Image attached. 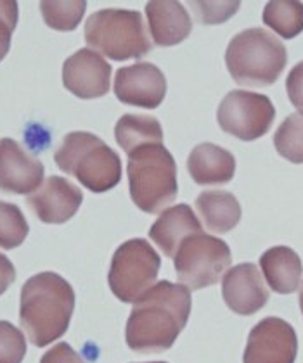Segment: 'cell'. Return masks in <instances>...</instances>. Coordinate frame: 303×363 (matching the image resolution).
I'll return each instance as SVG.
<instances>
[{
  "label": "cell",
  "instance_id": "obj_1",
  "mask_svg": "<svg viewBox=\"0 0 303 363\" xmlns=\"http://www.w3.org/2000/svg\"><path fill=\"white\" fill-rule=\"evenodd\" d=\"M191 289L160 280L133 303L125 339L137 353H163L175 345L191 315Z\"/></svg>",
  "mask_w": 303,
  "mask_h": 363
},
{
  "label": "cell",
  "instance_id": "obj_2",
  "mask_svg": "<svg viewBox=\"0 0 303 363\" xmlns=\"http://www.w3.org/2000/svg\"><path fill=\"white\" fill-rule=\"evenodd\" d=\"M75 310L72 284L56 272H42L25 282L19 301V322L37 348L66 334Z\"/></svg>",
  "mask_w": 303,
  "mask_h": 363
},
{
  "label": "cell",
  "instance_id": "obj_3",
  "mask_svg": "<svg viewBox=\"0 0 303 363\" xmlns=\"http://www.w3.org/2000/svg\"><path fill=\"white\" fill-rule=\"evenodd\" d=\"M288 62L286 45L263 28L239 31L226 50V65L232 80L241 86H270Z\"/></svg>",
  "mask_w": 303,
  "mask_h": 363
},
{
  "label": "cell",
  "instance_id": "obj_4",
  "mask_svg": "<svg viewBox=\"0 0 303 363\" xmlns=\"http://www.w3.org/2000/svg\"><path fill=\"white\" fill-rule=\"evenodd\" d=\"M128 187L141 211L156 215L170 206L179 194L177 164L163 144H145L128 154Z\"/></svg>",
  "mask_w": 303,
  "mask_h": 363
},
{
  "label": "cell",
  "instance_id": "obj_5",
  "mask_svg": "<svg viewBox=\"0 0 303 363\" xmlns=\"http://www.w3.org/2000/svg\"><path fill=\"white\" fill-rule=\"evenodd\" d=\"M54 161L65 173L80 182L90 192L111 191L121 180L120 156L89 132H72L62 139Z\"/></svg>",
  "mask_w": 303,
  "mask_h": 363
},
{
  "label": "cell",
  "instance_id": "obj_6",
  "mask_svg": "<svg viewBox=\"0 0 303 363\" xmlns=\"http://www.w3.org/2000/svg\"><path fill=\"white\" fill-rule=\"evenodd\" d=\"M85 42L113 61L143 59L153 49L143 14L127 9L94 13L85 23Z\"/></svg>",
  "mask_w": 303,
  "mask_h": 363
},
{
  "label": "cell",
  "instance_id": "obj_7",
  "mask_svg": "<svg viewBox=\"0 0 303 363\" xmlns=\"http://www.w3.org/2000/svg\"><path fill=\"white\" fill-rule=\"evenodd\" d=\"M161 258L145 239H130L115 251L108 284L121 303H136L155 286Z\"/></svg>",
  "mask_w": 303,
  "mask_h": 363
},
{
  "label": "cell",
  "instance_id": "obj_8",
  "mask_svg": "<svg viewBox=\"0 0 303 363\" xmlns=\"http://www.w3.org/2000/svg\"><path fill=\"white\" fill-rule=\"evenodd\" d=\"M173 262L180 282L187 289L198 291L219 282L231 267L232 255L226 240L199 232L182 240Z\"/></svg>",
  "mask_w": 303,
  "mask_h": 363
},
{
  "label": "cell",
  "instance_id": "obj_9",
  "mask_svg": "<svg viewBox=\"0 0 303 363\" xmlns=\"http://www.w3.org/2000/svg\"><path fill=\"white\" fill-rule=\"evenodd\" d=\"M275 118V108L269 97L250 90H232L216 109L220 128L236 139L251 142L265 135Z\"/></svg>",
  "mask_w": 303,
  "mask_h": 363
},
{
  "label": "cell",
  "instance_id": "obj_10",
  "mask_svg": "<svg viewBox=\"0 0 303 363\" xmlns=\"http://www.w3.org/2000/svg\"><path fill=\"white\" fill-rule=\"evenodd\" d=\"M297 353L293 325L282 318L267 317L250 330L243 363H294Z\"/></svg>",
  "mask_w": 303,
  "mask_h": 363
},
{
  "label": "cell",
  "instance_id": "obj_11",
  "mask_svg": "<svg viewBox=\"0 0 303 363\" xmlns=\"http://www.w3.org/2000/svg\"><path fill=\"white\" fill-rule=\"evenodd\" d=\"M115 96L128 106L156 109L167 96V78L153 62H137L116 71Z\"/></svg>",
  "mask_w": 303,
  "mask_h": 363
},
{
  "label": "cell",
  "instance_id": "obj_12",
  "mask_svg": "<svg viewBox=\"0 0 303 363\" xmlns=\"http://www.w3.org/2000/svg\"><path fill=\"white\" fill-rule=\"evenodd\" d=\"M111 66L92 49H80L62 65V84L78 99H99L109 92Z\"/></svg>",
  "mask_w": 303,
  "mask_h": 363
},
{
  "label": "cell",
  "instance_id": "obj_13",
  "mask_svg": "<svg viewBox=\"0 0 303 363\" xmlns=\"http://www.w3.org/2000/svg\"><path fill=\"white\" fill-rule=\"evenodd\" d=\"M26 203L42 223L61 225L77 215L84 194L70 180L53 175L26 197Z\"/></svg>",
  "mask_w": 303,
  "mask_h": 363
},
{
  "label": "cell",
  "instance_id": "obj_14",
  "mask_svg": "<svg viewBox=\"0 0 303 363\" xmlns=\"http://www.w3.org/2000/svg\"><path fill=\"white\" fill-rule=\"evenodd\" d=\"M43 164L13 139H0V191L31 194L43 182Z\"/></svg>",
  "mask_w": 303,
  "mask_h": 363
},
{
  "label": "cell",
  "instance_id": "obj_15",
  "mask_svg": "<svg viewBox=\"0 0 303 363\" xmlns=\"http://www.w3.org/2000/svg\"><path fill=\"white\" fill-rule=\"evenodd\" d=\"M222 296L234 313L250 317L267 305L269 289L257 265L239 263L222 279Z\"/></svg>",
  "mask_w": 303,
  "mask_h": 363
},
{
  "label": "cell",
  "instance_id": "obj_16",
  "mask_svg": "<svg viewBox=\"0 0 303 363\" xmlns=\"http://www.w3.org/2000/svg\"><path fill=\"white\" fill-rule=\"evenodd\" d=\"M203 232L202 223L198 216L187 204H177V206L168 208L158 216L149 230V239L160 247L167 258H173L177 250L186 240L189 235Z\"/></svg>",
  "mask_w": 303,
  "mask_h": 363
},
{
  "label": "cell",
  "instance_id": "obj_17",
  "mask_svg": "<svg viewBox=\"0 0 303 363\" xmlns=\"http://www.w3.org/2000/svg\"><path fill=\"white\" fill-rule=\"evenodd\" d=\"M187 172L198 185L229 184L236 173V157L220 145L203 142L189 154Z\"/></svg>",
  "mask_w": 303,
  "mask_h": 363
},
{
  "label": "cell",
  "instance_id": "obj_18",
  "mask_svg": "<svg viewBox=\"0 0 303 363\" xmlns=\"http://www.w3.org/2000/svg\"><path fill=\"white\" fill-rule=\"evenodd\" d=\"M145 14L156 45H179L191 35L192 21L180 2H149L145 6Z\"/></svg>",
  "mask_w": 303,
  "mask_h": 363
},
{
  "label": "cell",
  "instance_id": "obj_19",
  "mask_svg": "<svg viewBox=\"0 0 303 363\" xmlns=\"http://www.w3.org/2000/svg\"><path fill=\"white\" fill-rule=\"evenodd\" d=\"M260 268L274 293L291 294L300 287L302 259L288 246H274L267 250L260 258Z\"/></svg>",
  "mask_w": 303,
  "mask_h": 363
},
{
  "label": "cell",
  "instance_id": "obj_20",
  "mask_svg": "<svg viewBox=\"0 0 303 363\" xmlns=\"http://www.w3.org/2000/svg\"><path fill=\"white\" fill-rule=\"evenodd\" d=\"M196 210L204 227L215 234H227L241 220V204L227 191H204L196 197Z\"/></svg>",
  "mask_w": 303,
  "mask_h": 363
},
{
  "label": "cell",
  "instance_id": "obj_21",
  "mask_svg": "<svg viewBox=\"0 0 303 363\" xmlns=\"http://www.w3.org/2000/svg\"><path fill=\"white\" fill-rule=\"evenodd\" d=\"M115 139L125 152L145 144H163V130L155 116L148 114H125L116 121Z\"/></svg>",
  "mask_w": 303,
  "mask_h": 363
},
{
  "label": "cell",
  "instance_id": "obj_22",
  "mask_svg": "<svg viewBox=\"0 0 303 363\" xmlns=\"http://www.w3.org/2000/svg\"><path fill=\"white\" fill-rule=\"evenodd\" d=\"M262 19L279 37L291 40L303 31V4L274 0L265 6Z\"/></svg>",
  "mask_w": 303,
  "mask_h": 363
},
{
  "label": "cell",
  "instance_id": "obj_23",
  "mask_svg": "<svg viewBox=\"0 0 303 363\" xmlns=\"http://www.w3.org/2000/svg\"><path fill=\"white\" fill-rule=\"evenodd\" d=\"M274 145L279 156L294 164H303V114H290L274 133Z\"/></svg>",
  "mask_w": 303,
  "mask_h": 363
},
{
  "label": "cell",
  "instance_id": "obj_24",
  "mask_svg": "<svg viewBox=\"0 0 303 363\" xmlns=\"http://www.w3.org/2000/svg\"><path fill=\"white\" fill-rule=\"evenodd\" d=\"M87 11V2L75 0V2H40V13L43 21L49 28L56 31H73L80 25Z\"/></svg>",
  "mask_w": 303,
  "mask_h": 363
},
{
  "label": "cell",
  "instance_id": "obj_25",
  "mask_svg": "<svg viewBox=\"0 0 303 363\" xmlns=\"http://www.w3.org/2000/svg\"><path fill=\"white\" fill-rule=\"evenodd\" d=\"M28 222L25 215L13 203L0 201V247L14 250L28 238Z\"/></svg>",
  "mask_w": 303,
  "mask_h": 363
},
{
  "label": "cell",
  "instance_id": "obj_26",
  "mask_svg": "<svg viewBox=\"0 0 303 363\" xmlns=\"http://www.w3.org/2000/svg\"><path fill=\"white\" fill-rule=\"evenodd\" d=\"M25 354V334L11 322L0 320V363H23Z\"/></svg>",
  "mask_w": 303,
  "mask_h": 363
},
{
  "label": "cell",
  "instance_id": "obj_27",
  "mask_svg": "<svg viewBox=\"0 0 303 363\" xmlns=\"http://www.w3.org/2000/svg\"><path fill=\"white\" fill-rule=\"evenodd\" d=\"M203 25H220L239 11L241 2H189Z\"/></svg>",
  "mask_w": 303,
  "mask_h": 363
},
{
  "label": "cell",
  "instance_id": "obj_28",
  "mask_svg": "<svg viewBox=\"0 0 303 363\" xmlns=\"http://www.w3.org/2000/svg\"><path fill=\"white\" fill-rule=\"evenodd\" d=\"M18 2L0 0V61L7 56L11 49V38L18 25Z\"/></svg>",
  "mask_w": 303,
  "mask_h": 363
},
{
  "label": "cell",
  "instance_id": "obj_29",
  "mask_svg": "<svg viewBox=\"0 0 303 363\" xmlns=\"http://www.w3.org/2000/svg\"><path fill=\"white\" fill-rule=\"evenodd\" d=\"M286 92L291 104L303 114V61L290 71L286 78Z\"/></svg>",
  "mask_w": 303,
  "mask_h": 363
},
{
  "label": "cell",
  "instance_id": "obj_30",
  "mask_svg": "<svg viewBox=\"0 0 303 363\" xmlns=\"http://www.w3.org/2000/svg\"><path fill=\"white\" fill-rule=\"evenodd\" d=\"M40 363H85L68 342H59L40 358Z\"/></svg>",
  "mask_w": 303,
  "mask_h": 363
},
{
  "label": "cell",
  "instance_id": "obj_31",
  "mask_svg": "<svg viewBox=\"0 0 303 363\" xmlns=\"http://www.w3.org/2000/svg\"><path fill=\"white\" fill-rule=\"evenodd\" d=\"M16 280V268L6 255L0 252V296L6 293Z\"/></svg>",
  "mask_w": 303,
  "mask_h": 363
},
{
  "label": "cell",
  "instance_id": "obj_32",
  "mask_svg": "<svg viewBox=\"0 0 303 363\" xmlns=\"http://www.w3.org/2000/svg\"><path fill=\"white\" fill-rule=\"evenodd\" d=\"M300 308H302V313H303V280H302V287H300Z\"/></svg>",
  "mask_w": 303,
  "mask_h": 363
},
{
  "label": "cell",
  "instance_id": "obj_33",
  "mask_svg": "<svg viewBox=\"0 0 303 363\" xmlns=\"http://www.w3.org/2000/svg\"><path fill=\"white\" fill-rule=\"evenodd\" d=\"M151 363H167V362H151Z\"/></svg>",
  "mask_w": 303,
  "mask_h": 363
}]
</instances>
